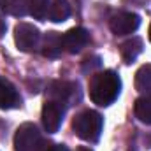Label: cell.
Wrapping results in <instances>:
<instances>
[{"mask_svg":"<svg viewBox=\"0 0 151 151\" xmlns=\"http://www.w3.org/2000/svg\"><path fill=\"white\" fill-rule=\"evenodd\" d=\"M65 116V104L58 100H47L42 107V125L49 134L58 132Z\"/></svg>","mask_w":151,"mask_h":151,"instance_id":"5b68a950","label":"cell"},{"mask_svg":"<svg viewBox=\"0 0 151 151\" xmlns=\"http://www.w3.org/2000/svg\"><path fill=\"white\" fill-rule=\"evenodd\" d=\"M14 42H16V46H18L19 51L32 53V51L37 49L39 42H40V34H39V30L34 25H30V23H19L14 28Z\"/></svg>","mask_w":151,"mask_h":151,"instance_id":"3957f363","label":"cell"},{"mask_svg":"<svg viewBox=\"0 0 151 151\" xmlns=\"http://www.w3.org/2000/svg\"><path fill=\"white\" fill-rule=\"evenodd\" d=\"M90 42V34L88 30L81 28V27H76V28H70L69 32H65L62 35V46L67 53H79L83 47H86V44Z\"/></svg>","mask_w":151,"mask_h":151,"instance_id":"52a82bcc","label":"cell"},{"mask_svg":"<svg viewBox=\"0 0 151 151\" xmlns=\"http://www.w3.org/2000/svg\"><path fill=\"white\" fill-rule=\"evenodd\" d=\"M5 28H7V25H5V21L0 18V37H4V34H5Z\"/></svg>","mask_w":151,"mask_h":151,"instance_id":"ac0fdd59","label":"cell"},{"mask_svg":"<svg viewBox=\"0 0 151 151\" xmlns=\"http://www.w3.org/2000/svg\"><path fill=\"white\" fill-rule=\"evenodd\" d=\"M5 7H7L9 14H12L16 18H23L30 11V0H9Z\"/></svg>","mask_w":151,"mask_h":151,"instance_id":"9a60e30c","label":"cell"},{"mask_svg":"<svg viewBox=\"0 0 151 151\" xmlns=\"http://www.w3.org/2000/svg\"><path fill=\"white\" fill-rule=\"evenodd\" d=\"M135 90L137 91H151V65H142L135 74Z\"/></svg>","mask_w":151,"mask_h":151,"instance_id":"5bb4252c","label":"cell"},{"mask_svg":"<svg viewBox=\"0 0 151 151\" xmlns=\"http://www.w3.org/2000/svg\"><path fill=\"white\" fill-rule=\"evenodd\" d=\"M74 90H77V84L74 83H65V81H56L49 88L51 100H58L62 104H67L74 97Z\"/></svg>","mask_w":151,"mask_h":151,"instance_id":"9c48e42d","label":"cell"},{"mask_svg":"<svg viewBox=\"0 0 151 151\" xmlns=\"http://www.w3.org/2000/svg\"><path fill=\"white\" fill-rule=\"evenodd\" d=\"M121 90V79L114 70H102L90 81V99L97 106H111Z\"/></svg>","mask_w":151,"mask_h":151,"instance_id":"6da1fadb","label":"cell"},{"mask_svg":"<svg viewBox=\"0 0 151 151\" xmlns=\"http://www.w3.org/2000/svg\"><path fill=\"white\" fill-rule=\"evenodd\" d=\"M102 125H104L102 116L97 111L88 109V111L79 113L74 118L72 128L79 139H83L86 142H97L102 134Z\"/></svg>","mask_w":151,"mask_h":151,"instance_id":"7a4b0ae2","label":"cell"},{"mask_svg":"<svg viewBox=\"0 0 151 151\" xmlns=\"http://www.w3.org/2000/svg\"><path fill=\"white\" fill-rule=\"evenodd\" d=\"M49 0H30V14L35 18V19H44L49 12Z\"/></svg>","mask_w":151,"mask_h":151,"instance_id":"2e32d148","label":"cell"},{"mask_svg":"<svg viewBox=\"0 0 151 151\" xmlns=\"http://www.w3.org/2000/svg\"><path fill=\"white\" fill-rule=\"evenodd\" d=\"M35 151H69L63 144H51V142H47V144H42V148L40 150H35Z\"/></svg>","mask_w":151,"mask_h":151,"instance_id":"e0dca14e","label":"cell"},{"mask_svg":"<svg viewBox=\"0 0 151 151\" xmlns=\"http://www.w3.org/2000/svg\"><path fill=\"white\" fill-rule=\"evenodd\" d=\"M40 141L39 130L34 123H23L14 134V150L16 151H35Z\"/></svg>","mask_w":151,"mask_h":151,"instance_id":"277c9868","label":"cell"},{"mask_svg":"<svg viewBox=\"0 0 151 151\" xmlns=\"http://www.w3.org/2000/svg\"><path fill=\"white\" fill-rule=\"evenodd\" d=\"M76 151H91V150H90V148H77Z\"/></svg>","mask_w":151,"mask_h":151,"instance_id":"d6986e66","label":"cell"},{"mask_svg":"<svg viewBox=\"0 0 151 151\" xmlns=\"http://www.w3.org/2000/svg\"><path fill=\"white\" fill-rule=\"evenodd\" d=\"M150 40H151V25H150Z\"/></svg>","mask_w":151,"mask_h":151,"instance_id":"ffe728a7","label":"cell"},{"mask_svg":"<svg viewBox=\"0 0 151 151\" xmlns=\"http://www.w3.org/2000/svg\"><path fill=\"white\" fill-rule=\"evenodd\" d=\"M141 25V18L135 12H118L109 21V27L116 35H130Z\"/></svg>","mask_w":151,"mask_h":151,"instance_id":"8992f818","label":"cell"},{"mask_svg":"<svg viewBox=\"0 0 151 151\" xmlns=\"http://www.w3.org/2000/svg\"><path fill=\"white\" fill-rule=\"evenodd\" d=\"M70 16V4L69 0H53L49 7V19L55 23H62Z\"/></svg>","mask_w":151,"mask_h":151,"instance_id":"7c38bea8","label":"cell"},{"mask_svg":"<svg viewBox=\"0 0 151 151\" xmlns=\"http://www.w3.org/2000/svg\"><path fill=\"white\" fill-rule=\"evenodd\" d=\"M21 106V97L11 81L0 77V109H14Z\"/></svg>","mask_w":151,"mask_h":151,"instance_id":"ba28073f","label":"cell"},{"mask_svg":"<svg viewBox=\"0 0 151 151\" xmlns=\"http://www.w3.org/2000/svg\"><path fill=\"white\" fill-rule=\"evenodd\" d=\"M119 53L125 63H134L137 60V56L142 53V40L139 37H132L128 40H125L119 46Z\"/></svg>","mask_w":151,"mask_h":151,"instance_id":"30bf717a","label":"cell"},{"mask_svg":"<svg viewBox=\"0 0 151 151\" xmlns=\"http://www.w3.org/2000/svg\"><path fill=\"white\" fill-rule=\"evenodd\" d=\"M63 46H62V35L56 34V32H49L44 42H42V55L47 56V58H56L60 53H62Z\"/></svg>","mask_w":151,"mask_h":151,"instance_id":"8fae6325","label":"cell"},{"mask_svg":"<svg viewBox=\"0 0 151 151\" xmlns=\"http://www.w3.org/2000/svg\"><path fill=\"white\" fill-rule=\"evenodd\" d=\"M135 116L139 121L151 125V97H141L135 100Z\"/></svg>","mask_w":151,"mask_h":151,"instance_id":"4fadbf2b","label":"cell"}]
</instances>
